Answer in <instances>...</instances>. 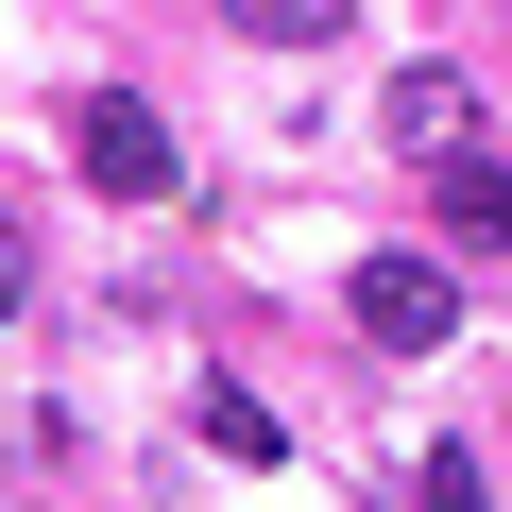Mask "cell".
I'll list each match as a JSON object with an SVG mask.
<instances>
[{
  "label": "cell",
  "instance_id": "6da1fadb",
  "mask_svg": "<svg viewBox=\"0 0 512 512\" xmlns=\"http://www.w3.org/2000/svg\"><path fill=\"white\" fill-rule=\"evenodd\" d=\"M342 308H359V342H376V359H427V342L461 325V274H444V256H359Z\"/></svg>",
  "mask_w": 512,
  "mask_h": 512
},
{
  "label": "cell",
  "instance_id": "7a4b0ae2",
  "mask_svg": "<svg viewBox=\"0 0 512 512\" xmlns=\"http://www.w3.org/2000/svg\"><path fill=\"white\" fill-rule=\"evenodd\" d=\"M69 154H86V188H103V205H154V188H171V120H154L137 86L69 103Z\"/></svg>",
  "mask_w": 512,
  "mask_h": 512
},
{
  "label": "cell",
  "instance_id": "3957f363",
  "mask_svg": "<svg viewBox=\"0 0 512 512\" xmlns=\"http://www.w3.org/2000/svg\"><path fill=\"white\" fill-rule=\"evenodd\" d=\"M376 137H393V154L427 171V154H461V137H478V86H461V69L427 52V69H393V103H376Z\"/></svg>",
  "mask_w": 512,
  "mask_h": 512
},
{
  "label": "cell",
  "instance_id": "277c9868",
  "mask_svg": "<svg viewBox=\"0 0 512 512\" xmlns=\"http://www.w3.org/2000/svg\"><path fill=\"white\" fill-rule=\"evenodd\" d=\"M427 222H444V256H495L512 239V171L461 137V154H427Z\"/></svg>",
  "mask_w": 512,
  "mask_h": 512
},
{
  "label": "cell",
  "instance_id": "5b68a950",
  "mask_svg": "<svg viewBox=\"0 0 512 512\" xmlns=\"http://www.w3.org/2000/svg\"><path fill=\"white\" fill-rule=\"evenodd\" d=\"M239 35H274V52H325V35H342V0H239Z\"/></svg>",
  "mask_w": 512,
  "mask_h": 512
},
{
  "label": "cell",
  "instance_id": "8992f818",
  "mask_svg": "<svg viewBox=\"0 0 512 512\" xmlns=\"http://www.w3.org/2000/svg\"><path fill=\"white\" fill-rule=\"evenodd\" d=\"M205 444H222V461H291V444H274V410H256V393H205Z\"/></svg>",
  "mask_w": 512,
  "mask_h": 512
},
{
  "label": "cell",
  "instance_id": "52a82bcc",
  "mask_svg": "<svg viewBox=\"0 0 512 512\" xmlns=\"http://www.w3.org/2000/svg\"><path fill=\"white\" fill-rule=\"evenodd\" d=\"M35 308V239H18V205H0V325Z\"/></svg>",
  "mask_w": 512,
  "mask_h": 512
},
{
  "label": "cell",
  "instance_id": "ba28073f",
  "mask_svg": "<svg viewBox=\"0 0 512 512\" xmlns=\"http://www.w3.org/2000/svg\"><path fill=\"white\" fill-rule=\"evenodd\" d=\"M427 512H495V495H478V461H427Z\"/></svg>",
  "mask_w": 512,
  "mask_h": 512
}]
</instances>
